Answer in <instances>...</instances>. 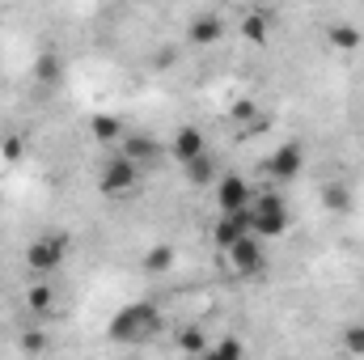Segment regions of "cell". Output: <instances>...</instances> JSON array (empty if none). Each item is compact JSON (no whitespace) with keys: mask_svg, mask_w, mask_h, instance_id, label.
<instances>
[{"mask_svg":"<svg viewBox=\"0 0 364 360\" xmlns=\"http://www.w3.org/2000/svg\"><path fill=\"white\" fill-rule=\"evenodd\" d=\"M0 157H4V162H21V157H26V136H9V140L0 144Z\"/></svg>","mask_w":364,"mask_h":360,"instance_id":"ffe728a7","label":"cell"},{"mask_svg":"<svg viewBox=\"0 0 364 360\" xmlns=\"http://www.w3.org/2000/svg\"><path fill=\"white\" fill-rule=\"evenodd\" d=\"M322 203H326L331 212H348V208H352V191L339 186V182H331V186L322 191Z\"/></svg>","mask_w":364,"mask_h":360,"instance_id":"e0dca14e","label":"cell"},{"mask_svg":"<svg viewBox=\"0 0 364 360\" xmlns=\"http://www.w3.org/2000/svg\"><path fill=\"white\" fill-rule=\"evenodd\" d=\"M212 186H216V208H220V212L246 208V203H250V195H255V191H250V182L242 179V174H225V179H216Z\"/></svg>","mask_w":364,"mask_h":360,"instance_id":"8992f818","label":"cell"},{"mask_svg":"<svg viewBox=\"0 0 364 360\" xmlns=\"http://www.w3.org/2000/svg\"><path fill=\"white\" fill-rule=\"evenodd\" d=\"M225 255H229V263H233V271H242V275H250V271H263V238L250 229V233H242L237 242H229L225 246Z\"/></svg>","mask_w":364,"mask_h":360,"instance_id":"5b68a950","label":"cell"},{"mask_svg":"<svg viewBox=\"0 0 364 360\" xmlns=\"http://www.w3.org/2000/svg\"><path fill=\"white\" fill-rule=\"evenodd\" d=\"M267 170H272L275 182H292L301 174V144H279L267 162Z\"/></svg>","mask_w":364,"mask_h":360,"instance_id":"ba28073f","label":"cell"},{"mask_svg":"<svg viewBox=\"0 0 364 360\" xmlns=\"http://www.w3.org/2000/svg\"><path fill=\"white\" fill-rule=\"evenodd\" d=\"M343 348H348V352H364V327H352V331L343 335Z\"/></svg>","mask_w":364,"mask_h":360,"instance_id":"7402d4cb","label":"cell"},{"mask_svg":"<svg viewBox=\"0 0 364 360\" xmlns=\"http://www.w3.org/2000/svg\"><path fill=\"white\" fill-rule=\"evenodd\" d=\"M34 73H38V81H43V85H55V81H60V60H55V55H43Z\"/></svg>","mask_w":364,"mask_h":360,"instance_id":"d6986e66","label":"cell"},{"mask_svg":"<svg viewBox=\"0 0 364 360\" xmlns=\"http://www.w3.org/2000/svg\"><path fill=\"white\" fill-rule=\"evenodd\" d=\"M242 233H250V203H246V208H233V212H220V216H216V229H212V238H216L220 250H225L229 242H237Z\"/></svg>","mask_w":364,"mask_h":360,"instance_id":"52a82bcc","label":"cell"},{"mask_svg":"<svg viewBox=\"0 0 364 360\" xmlns=\"http://www.w3.org/2000/svg\"><path fill=\"white\" fill-rule=\"evenodd\" d=\"M250 229L259 238H279L288 229V203L275 191H255L250 195Z\"/></svg>","mask_w":364,"mask_h":360,"instance_id":"6da1fadb","label":"cell"},{"mask_svg":"<svg viewBox=\"0 0 364 360\" xmlns=\"http://www.w3.org/2000/svg\"><path fill=\"white\" fill-rule=\"evenodd\" d=\"M242 38H250V43H263V38H267V17H263V13H250V17H242Z\"/></svg>","mask_w":364,"mask_h":360,"instance_id":"ac0fdd59","label":"cell"},{"mask_svg":"<svg viewBox=\"0 0 364 360\" xmlns=\"http://www.w3.org/2000/svg\"><path fill=\"white\" fill-rule=\"evenodd\" d=\"M178 348H186V352H203L199 335H178Z\"/></svg>","mask_w":364,"mask_h":360,"instance_id":"cb8c5ba5","label":"cell"},{"mask_svg":"<svg viewBox=\"0 0 364 360\" xmlns=\"http://www.w3.org/2000/svg\"><path fill=\"white\" fill-rule=\"evenodd\" d=\"M123 153L144 166V162H157V157H161V144H157L153 136H123Z\"/></svg>","mask_w":364,"mask_h":360,"instance_id":"7c38bea8","label":"cell"},{"mask_svg":"<svg viewBox=\"0 0 364 360\" xmlns=\"http://www.w3.org/2000/svg\"><path fill=\"white\" fill-rule=\"evenodd\" d=\"M157 322H161V318H157V309L140 301V305H127V309H119V314H114L110 335H114V339H144V335H153V331H157Z\"/></svg>","mask_w":364,"mask_h":360,"instance_id":"3957f363","label":"cell"},{"mask_svg":"<svg viewBox=\"0 0 364 360\" xmlns=\"http://www.w3.org/2000/svg\"><path fill=\"white\" fill-rule=\"evenodd\" d=\"M64 255H68V242L60 238V233H51V238H34L30 246H26V268L38 271V275H47V271H55L64 263Z\"/></svg>","mask_w":364,"mask_h":360,"instance_id":"277c9868","label":"cell"},{"mask_svg":"<svg viewBox=\"0 0 364 360\" xmlns=\"http://www.w3.org/2000/svg\"><path fill=\"white\" fill-rule=\"evenodd\" d=\"M331 47L335 51H356L360 47V30L356 26H331Z\"/></svg>","mask_w":364,"mask_h":360,"instance_id":"9a60e30c","label":"cell"},{"mask_svg":"<svg viewBox=\"0 0 364 360\" xmlns=\"http://www.w3.org/2000/svg\"><path fill=\"white\" fill-rule=\"evenodd\" d=\"M182 174H186V182H191V186H212V182H216V157L199 153V157L182 162Z\"/></svg>","mask_w":364,"mask_h":360,"instance_id":"8fae6325","label":"cell"},{"mask_svg":"<svg viewBox=\"0 0 364 360\" xmlns=\"http://www.w3.org/2000/svg\"><path fill=\"white\" fill-rule=\"evenodd\" d=\"M220 34H225V26H220V17H212V13L195 17V21H191V30H186V38H191L195 47H212Z\"/></svg>","mask_w":364,"mask_h":360,"instance_id":"30bf717a","label":"cell"},{"mask_svg":"<svg viewBox=\"0 0 364 360\" xmlns=\"http://www.w3.org/2000/svg\"><path fill=\"white\" fill-rule=\"evenodd\" d=\"M174 268V246H153L149 255H144V271H153V275H161V271Z\"/></svg>","mask_w":364,"mask_h":360,"instance_id":"2e32d148","label":"cell"},{"mask_svg":"<svg viewBox=\"0 0 364 360\" xmlns=\"http://www.w3.org/2000/svg\"><path fill=\"white\" fill-rule=\"evenodd\" d=\"M90 132L102 140V144H114V140L123 136V123H119V119H110V115H93V119H90Z\"/></svg>","mask_w":364,"mask_h":360,"instance_id":"4fadbf2b","label":"cell"},{"mask_svg":"<svg viewBox=\"0 0 364 360\" xmlns=\"http://www.w3.org/2000/svg\"><path fill=\"white\" fill-rule=\"evenodd\" d=\"M208 352H212V356H242V352H246V348H242V344H237V339H220V344H212V348H208Z\"/></svg>","mask_w":364,"mask_h":360,"instance_id":"44dd1931","label":"cell"},{"mask_svg":"<svg viewBox=\"0 0 364 360\" xmlns=\"http://www.w3.org/2000/svg\"><path fill=\"white\" fill-rule=\"evenodd\" d=\"M170 153L178 157V162H191V157H199V153H208V144H203V132L199 127H178V136H174V144H170Z\"/></svg>","mask_w":364,"mask_h":360,"instance_id":"9c48e42d","label":"cell"},{"mask_svg":"<svg viewBox=\"0 0 364 360\" xmlns=\"http://www.w3.org/2000/svg\"><path fill=\"white\" fill-rule=\"evenodd\" d=\"M21 348H26V352H43V348H47V335H38V331H34V335H26V339H21Z\"/></svg>","mask_w":364,"mask_h":360,"instance_id":"603a6c76","label":"cell"},{"mask_svg":"<svg viewBox=\"0 0 364 360\" xmlns=\"http://www.w3.org/2000/svg\"><path fill=\"white\" fill-rule=\"evenodd\" d=\"M26 292H30L26 301H30L34 314H51V305H55V288H51V284H30Z\"/></svg>","mask_w":364,"mask_h":360,"instance_id":"5bb4252c","label":"cell"},{"mask_svg":"<svg viewBox=\"0 0 364 360\" xmlns=\"http://www.w3.org/2000/svg\"><path fill=\"white\" fill-rule=\"evenodd\" d=\"M136 182H140V162H132V157L119 149L114 157H106L97 191L110 195V199H132V195H136Z\"/></svg>","mask_w":364,"mask_h":360,"instance_id":"7a4b0ae2","label":"cell"}]
</instances>
